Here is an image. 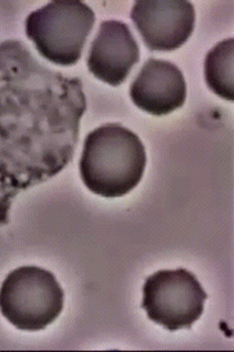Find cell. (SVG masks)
<instances>
[{
  "label": "cell",
  "mask_w": 234,
  "mask_h": 352,
  "mask_svg": "<svg viewBox=\"0 0 234 352\" xmlns=\"http://www.w3.org/2000/svg\"><path fill=\"white\" fill-rule=\"evenodd\" d=\"M139 58V45L129 26L121 21H104L92 42L86 63L97 79L117 87L126 80Z\"/></svg>",
  "instance_id": "52a82bcc"
},
{
  "label": "cell",
  "mask_w": 234,
  "mask_h": 352,
  "mask_svg": "<svg viewBox=\"0 0 234 352\" xmlns=\"http://www.w3.org/2000/svg\"><path fill=\"white\" fill-rule=\"evenodd\" d=\"M65 293L48 270L22 266L13 270L0 288L1 315L17 329L39 331L61 315Z\"/></svg>",
  "instance_id": "277c9868"
},
{
  "label": "cell",
  "mask_w": 234,
  "mask_h": 352,
  "mask_svg": "<svg viewBox=\"0 0 234 352\" xmlns=\"http://www.w3.org/2000/svg\"><path fill=\"white\" fill-rule=\"evenodd\" d=\"M130 17L145 47L159 52L180 48L196 23L194 4L184 0H141L134 4Z\"/></svg>",
  "instance_id": "8992f818"
},
{
  "label": "cell",
  "mask_w": 234,
  "mask_h": 352,
  "mask_svg": "<svg viewBox=\"0 0 234 352\" xmlns=\"http://www.w3.org/2000/svg\"><path fill=\"white\" fill-rule=\"evenodd\" d=\"M207 294L188 270H161L145 280L142 307L150 320L167 331L191 328L200 319Z\"/></svg>",
  "instance_id": "5b68a950"
},
{
  "label": "cell",
  "mask_w": 234,
  "mask_h": 352,
  "mask_svg": "<svg viewBox=\"0 0 234 352\" xmlns=\"http://www.w3.org/2000/svg\"><path fill=\"white\" fill-rule=\"evenodd\" d=\"M94 22L95 13L82 1H51L31 12L26 35L45 60L72 66L82 58Z\"/></svg>",
  "instance_id": "3957f363"
},
{
  "label": "cell",
  "mask_w": 234,
  "mask_h": 352,
  "mask_svg": "<svg viewBox=\"0 0 234 352\" xmlns=\"http://www.w3.org/2000/svg\"><path fill=\"white\" fill-rule=\"evenodd\" d=\"M234 39L216 44L204 60V79L219 97L234 101Z\"/></svg>",
  "instance_id": "9c48e42d"
},
{
  "label": "cell",
  "mask_w": 234,
  "mask_h": 352,
  "mask_svg": "<svg viewBox=\"0 0 234 352\" xmlns=\"http://www.w3.org/2000/svg\"><path fill=\"white\" fill-rule=\"evenodd\" d=\"M85 111L79 78L48 69L22 42L0 43V225L21 191L71 162Z\"/></svg>",
  "instance_id": "6da1fadb"
},
{
  "label": "cell",
  "mask_w": 234,
  "mask_h": 352,
  "mask_svg": "<svg viewBox=\"0 0 234 352\" xmlns=\"http://www.w3.org/2000/svg\"><path fill=\"white\" fill-rule=\"evenodd\" d=\"M129 94L134 104L143 111L163 116L183 106L187 84L178 66L150 58L132 80Z\"/></svg>",
  "instance_id": "ba28073f"
},
{
  "label": "cell",
  "mask_w": 234,
  "mask_h": 352,
  "mask_svg": "<svg viewBox=\"0 0 234 352\" xmlns=\"http://www.w3.org/2000/svg\"><path fill=\"white\" fill-rule=\"evenodd\" d=\"M147 163L141 138L120 124H106L86 135L82 159V182L103 197H120L142 179Z\"/></svg>",
  "instance_id": "7a4b0ae2"
}]
</instances>
